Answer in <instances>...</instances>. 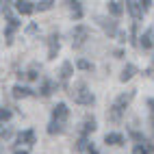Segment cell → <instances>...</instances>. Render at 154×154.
Wrapping results in <instances>:
<instances>
[{
  "label": "cell",
  "mask_w": 154,
  "mask_h": 154,
  "mask_svg": "<svg viewBox=\"0 0 154 154\" xmlns=\"http://www.w3.org/2000/svg\"><path fill=\"white\" fill-rule=\"evenodd\" d=\"M69 96H72L74 102H78V104H83V106H91L96 102V96L87 89L85 83H78L74 89H69Z\"/></svg>",
  "instance_id": "6da1fadb"
},
{
  "label": "cell",
  "mask_w": 154,
  "mask_h": 154,
  "mask_svg": "<svg viewBox=\"0 0 154 154\" xmlns=\"http://www.w3.org/2000/svg\"><path fill=\"white\" fill-rule=\"evenodd\" d=\"M87 39H89V28L85 24H78L74 30H72V44H74V48H80Z\"/></svg>",
  "instance_id": "7a4b0ae2"
},
{
  "label": "cell",
  "mask_w": 154,
  "mask_h": 154,
  "mask_svg": "<svg viewBox=\"0 0 154 154\" xmlns=\"http://www.w3.org/2000/svg\"><path fill=\"white\" fill-rule=\"evenodd\" d=\"M96 22L102 26V30H104V33H106L109 37H115V35H117V24H115V20L98 15V17H96Z\"/></svg>",
  "instance_id": "3957f363"
},
{
  "label": "cell",
  "mask_w": 154,
  "mask_h": 154,
  "mask_svg": "<svg viewBox=\"0 0 154 154\" xmlns=\"http://www.w3.org/2000/svg\"><path fill=\"white\" fill-rule=\"evenodd\" d=\"M69 117V109L61 102V104H57L54 109H52V119L54 122H61V124H65V119Z\"/></svg>",
  "instance_id": "277c9868"
},
{
  "label": "cell",
  "mask_w": 154,
  "mask_h": 154,
  "mask_svg": "<svg viewBox=\"0 0 154 154\" xmlns=\"http://www.w3.org/2000/svg\"><path fill=\"white\" fill-rule=\"evenodd\" d=\"M126 9L130 11V15H132L135 22H137V20H141V15L146 13V11H143V7H141V2H137V0H128V2H126Z\"/></svg>",
  "instance_id": "5b68a950"
},
{
  "label": "cell",
  "mask_w": 154,
  "mask_h": 154,
  "mask_svg": "<svg viewBox=\"0 0 154 154\" xmlns=\"http://www.w3.org/2000/svg\"><path fill=\"white\" fill-rule=\"evenodd\" d=\"M59 52V33H50L48 37V59H57Z\"/></svg>",
  "instance_id": "8992f818"
},
{
  "label": "cell",
  "mask_w": 154,
  "mask_h": 154,
  "mask_svg": "<svg viewBox=\"0 0 154 154\" xmlns=\"http://www.w3.org/2000/svg\"><path fill=\"white\" fill-rule=\"evenodd\" d=\"M15 9L22 15H30L37 9V2H30V0H20V2H15Z\"/></svg>",
  "instance_id": "52a82bcc"
},
{
  "label": "cell",
  "mask_w": 154,
  "mask_h": 154,
  "mask_svg": "<svg viewBox=\"0 0 154 154\" xmlns=\"http://www.w3.org/2000/svg\"><path fill=\"white\" fill-rule=\"evenodd\" d=\"M104 143L106 146H124V135L122 132H106Z\"/></svg>",
  "instance_id": "ba28073f"
},
{
  "label": "cell",
  "mask_w": 154,
  "mask_h": 154,
  "mask_svg": "<svg viewBox=\"0 0 154 154\" xmlns=\"http://www.w3.org/2000/svg\"><path fill=\"white\" fill-rule=\"evenodd\" d=\"M132 98H135V91H128V94H122L117 100H115V104H113V106H117V109H122V111H124L128 104H130V100Z\"/></svg>",
  "instance_id": "9c48e42d"
},
{
  "label": "cell",
  "mask_w": 154,
  "mask_h": 154,
  "mask_svg": "<svg viewBox=\"0 0 154 154\" xmlns=\"http://www.w3.org/2000/svg\"><path fill=\"white\" fill-rule=\"evenodd\" d=\"M98 126H96V119L94 117H85V122H83V128H80V137H87L89 132H94Z\"/></svg>",
  "instance_id": "30bf717a"
},
{
  "label": "cell",
  "mask_w": 154,
  "mask_h": 154,
  "mask_svg": "<svg viewBox=\"0 0 154 154\" xmlns=\"http://www.w3.org/2000/svg\"><path fill=\"white\" fill-rule=\"evenodd\" d=\"M106 7H109V13H111V15H115V17H119L122 13H124V2H117V0H111V2H109Z\"/></svg>",
  "instance_id": "8fae6325"
},
{
  "label": "cell",
  "mask_w": 154,
  "mask_h": 154,
  "mask_svg": "<svg viewBox=\"0 0 154 154\" xmlns=\"http://www.w3.org/2000/svg\"><path fill=\"white\" fill-rule=\"evenodd\" d=\"M17 143H26V146H33L35 143V132L33 130H24L17 135Z\"/></svg>",
  "instance_id": "7c38bea8"
},
{
  "label": "cell",
  "mask_w": 154,
  "mask_h": 154,
  "mask_svg": "<svg viewBox=\"0 0 154 154\" xmlns=\"http://www.w3.org/2000/svg\"><path fill=\"white\" fill-rule=\"evenodd\" d=\"M11 94H13V98L15 100H20V98H28L33 91H30L28 87H22V85H15L13 89H11Z\"/></svg>",
  "instance_id": "4fadbf2b"
},
{
  "label": "cell",
  "mask_w": 154,
  "mask_h": 154,
  "mask_svg": "<svg viewBox=\"0 0 154 154\" xmlns=\"http://www.w3.org/2000/svg\"><path fill=\"white\" fill-rule=\"evenodd\" d=\"M135 74H137V67L128 63L124 69H122V74H119V80H122V83H126V80H130L132 76H135Z\"/></svg>",
  "instance_id": "5bb4252c"
},
{
  "label": "cell",
  "mask_w": 154,
  "mask_h": 154,
  "mask_svg": "<svg viewBox=\"0 0 154 154\" xmlns=\"http://www.w3.org/2000/svg\"><path fill=\"white\" fill-rule=\"evenodd\" d=\"M132 154H154V146L152 143H137Z\"/></svg>",
  "instance_id": "9a60e30c"
},
{
  "label": "cell",
  "mask_w": 154,
  "mask_h": 154,
  "mask_svg": "<svg viewBox=\"0 0 154 154\" xmlns=\"http://www.w3.org/2000/svg\"><path fill=\"white\" fill-rule=\"evenodd\" d=\"M72 72H74V67H72V63H69V61H65V63L61 65V80H63V83H67V80H69Z\"/></svg>",
  "instance_id": "2e32d148"
},
{
  "label": "cell",
  "mask_w": 154,
  "mask_h": 154,
  "mask_svg": "<svg viewBox=\"0 0 154 154\" xmlns=\"http://www.w3.org/2000/svg\"><path fill=\"white\" fill-rule=\"evenodd\" d=\"M54 89H57V85L52 83V80H44V83H42V89H39V91H42V96L46 98V96H50V94H52Z\"/></svg>",
  "instance_id": "e0dca14e"
},
{
  "label": "cell",
  "mask_w": 154,
  "mask_h": 154,
  "mask_svg": "<svg viewBox=\"0 0 154 154\" xmlns=\"http://www.w3.org/2000/svg\"><path fill=\"white\" fill-rule=\"evenodd\" d=\"M48 132H50V135H59V132H63V124L52 119V122L48 124Z\"/></svg>",
  "instance_id": "ac0fdd59"
},
{
  "label": "cell",
  "mask_w": 154,
  "mask_h": 154,
  "mask_svg": "<svg viewBox=\"0 0 154 154\" xmlns=\"http://www.w3.org/2000/svg\"><path fill=\"white\" fill-rule=\"evenodd\" d=\"M122 113H124L122 109L111 106V109H109V119H111V122H119V119H122Z\"/></svg>",
  "instance_id": "d6986e66"
},
{
  "label": "cell",
  "mask_w": 154,
  "mask_h": 154,
  "mask_svg": "<svg viewBox=\"0 0 154 154\" xmlns=\"http://www.w3.org/2000/svg\"><path fill=\"white\" fill-rule=\"evenodd\" d=\"M91 146H89V141H87V137H80L78 141H76V152H85V150H89Z\"/></svg>",
  "instance_id": "ffe728a7"
},
{
  "label": "cell",
  "mask_w": 154,
  "mask_h": 154,
  "mask_svg": "<svg viewBox=\"0 0 154 154\" xmlns=\"http://www.w3.org/2000/svg\"><path fill=\"white\" fill-rule=\"evenodd\" d=\"M139 39H141V46L146 48V50H150V48H152V35H150V33H143Z\"/></svg>",
  "instance_id": "44dd1931"
},
{
  "label": "cell",
  "mask_w": 154,
  "mask_h": 154,
  "mask_svg": "<svg viewBox=\"0 0 154 154\" xmlns=\"http://www.w3.org/2000/svg\"><path fill=\"white\" fill-rule=\"evenodd\" d=\"M69 7H72V13H74L76 20L83 17V9H80V2H69Z\"/></svg>",
  "instance_id": "7402d4cb"
},
{
  "label": "cell",
  "mask_w": 154,
  "mask_h": 154,
  "mask_svg": "<svg viewBox=\"0 0 154 154\" xmlns=\"http://www.w3.org/2000/svg\"><path fill=\"white\" fill-rule=\"evenodd\" d=\"M52 0H42V2H37V9L39 11H48V9H52Z\"/></svg>",
  "instance_id": "603a6c76"
},
{
  "label": "cell",
  "mask_w": 154,
  "mask_h": 154,
  "mask_svg": "<svg viewBox=\"0 0 154 154\" xmlns=\"http://www.w3.org/2000/svg\"><path fill=\"white\" fill-rule=\"evenodd\" d=\"M9 119H11V111H9V109H2V111H0V122L5 124V122H9Z\"/></svg>",
  "instance_id": "cb8c5ba5"
},
{
  "label": "cell",
  "mask_w": 154,
  "mask_h": 154,
  "mask_svg": "<svg viewBox=\"0 0 154 154\" xmlns=\"http://www.w3.org/2000/svg\"><path fill=\"white\" fill-rule=\"evenodd\" d=\"M76 65H78V69H91V63H89V61H85V59H80Z\"/></svg>",
  "instance_id": "d4e9b609"
},
{
  "label": "cell",
  "mask_w": 154,
  "mask_h": 154,
  "mask_svg": "<svg viewBox=\"0 0 154 154\" xmlns=\"http://www.w3.org/2000/svg\"><path fill=\"white\" fill-rule=\"evenodd\" d=\"M148 106H150V113H152V126H154V98L148 100Z\"/></svg>",
  "instance_id": "484cf974"
},
{
  "label": "cell",
  "mask_w": 154,
  "mask_h": 154,
  "mask_svg": "<svg viewBox=\"0 0 154 154\" xmlns=\"http://www.w3.org/2000/svg\"><path fill=\"white\" fill-rule=\"evenodd\" d=\"M26 76H28L30 80H35V78H37V69H35V67H30V69H28V74H26Z\"/></svg>",
  "instance_id": "4316f807"
},
{
  "label": "cell",
  "mask_w": 154,
  "mask_h": 154,
  "mask_svg": "<svg viewBox=\"0 0 154 154\" xmlns=\"http://www.w3.org/2000/svg\"><path fill=\"white\" fill-rule=\"evenodd\" d=\"M26 33H28V35H35V33H37V24H30V26L26 28Z\"/></svg>",
  "instance_id": "83f0119b"
},
{
  "label": "cell",
  "mask_w": 154,
  "mask_h": 154,
  "mask_svg": "<svg viewBox=\"0 0 154 154\" xmlns=\"http://www.w3.org/2000/svg\"><path fill=\"white\" fill-rule=\"evenodd\" d=\"M130 137L135 139V141H143V135H141V132H130Z\"/></svg>",
  "instance_id": "f1b7e54d"
},
{
  "label": "cell",
  "mask_w": 154,
  "mask_h": 154,
  "mask_svg": "<svg viewBox=\"0 0 154 154\" xmlns=\"http://www.w3.org/2000/svg\"><path fill=\"white\" fill-rule=\"evenodd\" d=\"M141 7H143V11H148V9L152 7V0H143V2H141Z\"/></svg>",
  "instance_id": "f546056e"
},
{
  "label": "cell",
  "mask_w": 154,
  "mask_h": 154,
  "mask_svg": "<svg viewBox=\"0 0 154 154\" xmlns=\"http://www.w3.org/2000/svg\"><path fill=\"white\" fill-rule=\"evenodd\" d=\"M87 154H98V150H94V148H89V150H87Z\"/></svg>",
  "instance_id": "4dcf8cb0"
},
{
  "label": "cell",
  "mask_w": 154,
  "mask_h": 154,
  "mask_svg": "<svg viewBox=\"0 0 154 154\" xmlns=\"http://www.w3.org/2000/svg\"><path fill=\"white\" fill-rule=\"evenodd\" d=\"M15 154H28V152H26V150H17Z\"/></svg>",
  "instance_id": "1f68e13d"
}]
</instances>
